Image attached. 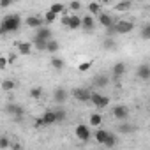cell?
<instances>
[{
  "mask_svg": "<svg viewBox=\"0 0 150 150\" xmlns=\"http://www.w3.org/2000/svg\"><path fill=\"white\" fill-rule=\"evenodd\" d=\"M9 148H13V150H18V148H21V145H20V143H13V145H9Z\"/></svg>",
  "mask_w": 150,
  "mask_h": 150,
  "instance_id": "41",
  "label": "cell"
},
{
  "mask_svg": "<svg viewBox=\"0 0 150 150\" xmlns=\"http://www.w3.org/2000/svg\"><path fill=\"white\" fill-rule=\"evenodd\" d=\"M118 131H120L122 134H129V132H132V131H134V125H131V124H127L125 120H122V124H120Z\"/></svg>",
  "mask_w": 150,
  "mask_h": 150,
  "instance_id": "28",
  "label": "cell"
},
{
  "mask_svg": "<svg viewBox=\"0 0 150 150\" xmlns=\"http://www.w3.org/2000/svg\"><path fill=\"white\" fill-rule=\"evenodd\" d=\"M67 97H69V94L65 92V88H57V90L53 92V99H55V103H58V104H64V103L67 101Z\"/></svg>",
  "mask_w": 150,
  "mask_h": 150,
  "instance_id": "14",
  "label": "cell"
},
{
  "mask_svg": "<svg viewBox=\"0 0 150 150\" xmlns=\"http://www.w3.org/2000/svg\"><path fill=\"white\" fill-rule=\"evenodd\" d=\"M87 9H88V13H90V14H94V16H96V14H99V13H101V4H99V2H90V4L87 6Z\"/></svg>",
  "mask_w": 150,
  "mask_h": 150,
  "instance_id": "27",
  "label": "cell"
},
{
  "mask_svg": "<svg viewBox=\"0 0 150 150\" xmlns=\"http://www.w3.org/2000/svg\"><path fill=\"white\" fill-rule=\"evenodd\" d=\"M113 30L115 34H131L134 30V23L129 21V20H120V21H115L113 23Z\"/></svg>",
  "mask_w": 150,
  "mask_h": 150,
  "instance_id": "2",
  "label": "cell"
},
{
  "mask_svg": "<svg viewBox=\"0 0 150 150\" xmlns=\"http://www.w3.org/2000/svg\"><path fill=\"white\" fill-rule=\"evenodd\" d=\"M80 27H81V16L72 14V16L69 18V25H67V28H71V30H78Z\"/></svg>",
  "mask_w": 150,
  "mask_h": 150,
  "instance_id": "16",
  "label": "cell"
},
{
  "mask_svg": "<svg viewBox=\"0 0 150 150\" xmlns=\"http://www.w3.org/2000/svg\"><path fill=\"white\" fill-rule=\"evenodd\" d=\"M14 87H16V81L14 80H4L2 81V90L4 92H13Z\"/></svg>",
  "mask_w": 150,
  "mask_h": 150,
  "instance_id": "26",
  "label": "cell"
},
{
  "mask_svg": "<svg viewBox=\"0 0 150 150\" xmlns=\"http://www.w3.org/2000/svg\"><path fill=\"white\" fill-rule=\"evenodd\" d=\"M25 25H27L28 28H34V30H35L37 27L44 25V20H42L41 16H34V14H32V16H28V18L25 20Z\"/></svg>",
  "mask_w": 150,
  "mask_h": 150,
  "instance_id": "11",
  "label": "cell"
},
{
  "mask_svg": "<svg viewBox=\"0 0 150 150\" xmlns=\"http://www.w3.org/2000/svg\"><path fill=\"white\" fill-rule=\"evenodd\" d=\"M64 9H65V6H64V4H58V2H57V4H51V7H50V11L55 13V14H60Z\"/></svg>",
  "mask_w": 150,
  "mask_h": 150,
  "instance_id": "33",
  "label": "cell"
},
{
  "mask_svg": "<svg viewBox=\"0 0 150 150\" xmlns=\"http://www.w3.org/2000/svg\"><path fill=\"white\" fill-rule=\"evenodd\" d=\"M21 16L20 14H7L0 21V34H14L21 28Z\"/></svg>",
  "mask_w": 150,
  "mask_h": 150,
  "instance_id": "1",
  "label": "cell"
},
{
  "mask_svg": "<svg viewBox=\"0 0 150 150\" xmlns=\"http://www.w3.org/2000/svg\"><path fill=\"white\" fill-rule=\"evenodd\" d=\"M97 21H99L101 27L108 28V27H111V25L115 23V18H113L111 14H108V13H99V14H97Z\"/></svg>",
  "mask_w": 150,
  "mask_h": 150,
  "instance_id": "7",
  "label": "cell"
},
{
  "mask_svg": "<svg viewBox=\"0 0 150 150\" xmlns=\"http://www.w3.org/2000/svg\"><path fill=\"white\" fill-rule=\"evenodd\" d=\"M108 83H110V80H108V76H104V74H99V76L94 78V85L96 87H106Z\"/></svg>",
  "mask_w": 150,
  "mask_h": 150,
  "instance_id": "24",
  "label": "cell"
},
{
  "mask_svg": "<svg viewBox=\"0 0 150 150\" xmlns=\"http://www.w3.org/2000/svg\"><path fill=\"white\" fill-rule=\"evenodd\" d=\"M32 46L37 50V51H46V41L44 39H32Z\"/></svg>",
  "mask_w": 150,
  "mask_h": 150,
  "instance_id": "25",
  "label": "cell"
},
{
  "mask_svg": "<svg viewBox=\"0 0 150 150\" xmlns=\"http://www.w3.org/2000/svg\"><path fill=\"white\" fill-rule=\"evenodd\" d=\"M58 48H60V44H58V41H55L53 37L46 41V51H51V53H55V51H58Z\"/></svg>",
  "mask_w": 150,
  "mask_h": 150,
  "instance_id": "23",
  "label": "cell"
},
{
  "mask_svg": "<svg viewBox=\"0 0 150 150\" xmlns=\"http://www.w3.org/2000/svg\"><path fill=\"white\" fill-rule=\"evenodd\" d=\"M50 65H51L55 71H62V69L65 67V62H64L62 58H58V57H51V60H50Z\"/></svg>",
  "mask_w": 150,
  "mask_h": 150,
  "instance_id": "20",
  "label": "cell"
},
{
  "mask_svg": "<svg viewBox=\"0 0 150 150\" xmlns=\"http://www.w3.org/2000/svg\"><path fill=\"white\" fill-rule=\"evenodd\" d=\"M111 71H113V78H115V81H117L120 76H124V72L127 71V65H125L124 62H117V64L113 65Z\"/></svg>",
  "mask_w": 150,
  "mask_h": 150,
  "instance_id": "13",
  "label": "cell"
},
{
  "mask_svg": "<svg viewBox=\"0 0 150 150\" xmlns=\"http://www.w3.org/2000/svg\"><path fill=\"white\" fill-rule=\"evenodd\" d=\"M57 16H58V14H55V13L48 11V13L44 14V18H42V20H44V23H53V21L57 20Z\"/></svg>",
  "mask_w": 150,
  "mask_h": 150,
  "instance_id": "34",
  "label": "cell"
},
{
  "mask_svg": "<svg viewBox=\"0 0 150 150\" xmlns=\"http://www.w3.org/2000/svg\"><path fill=\"white\" fill-rule=\"evenodd\" d=\"M88 101H90L96 108H99V110L110 106V97H108V96H101V94H97V92H92Z\"/></svg>",
  "mask_w": 150,
  "mask_h": 150,
  "instance_id": "3",
  "label": "cell"
},
{
  "mask_svg": "<svg viewBox=\"0 0 150 150\" xmlns=\"http://www.w3.org/2000/svg\"><path fill=\"white\" fill-rule=\"evenodd\" d=\"M136 74H138V78H139V80L146 81V80L150 78V65H148V64H141V65L138 67Z\"/></svg>",
  "mask_w": 150,
  "mask_h": 150,
  "instance_id": "12",
  "label": "cell"
},
{
  "mask_svg": "<svg viewBox=\"0 0 150 150\" xmlns=\"http://www.w3.org/2000/svg\"><path fill=\"white\" fill-rule=\"evenodd\" d=\"M34 127H44V122H42V117H37L34 120Z\"/></svg>",
  "mask_w": 150,
  "mask_h": 150,
  "instance_id": "38",
  "label": "cell"
},
{
  "mask_svg": "<svg viewBox=\"0 0 150 150\" xmlns=\"http://www.w3.org/2000/svg\"><path fill=\"white\" fill-rule=\"evenodd\" d=\"M101 124H103V117H101L99 113H92V115H90V125H96V127H97V125H101Z\"/></svg>",
  "mask_w": 150,
  "mask_h": 150,
  "instance_id": "31",
  "label": "cell"
},
{
  "mask_svg": "<svg viewBox=\"0 0 150 150\" xmlns=\"http://www.w3.org/2000/svg\"><path fill=\"white\" fill-rule=\"evenodd\" d=\"M99 4H104V6H108V4H111V0H99Z\"/></svg>",
  "mask_w": 150,
  "mask_h": 150,
  "instance_id": "42",
  "label": "cell"
},
{
  "mask_svg": "<svg viewBox=\"0 0 150 150\" xmlns=\"http://www.w3.org/2000/svg\"><path fill=\"white\" fill-rule=\"evenodd\" d=\"M55 117H57V124H60L67 118V111L64 108H58V110H55Z\"/></svg>",
  "mask_w": 150,
  "mask_h": 150,
  "instance_id": "29",
  "label": "cell"
},
{
  "mask_svg": "<svg viewBox=\"0 0 150 150\" xmlns=\"http://www.w3.org/2000/svg\"><path fill=\"white\" fill-rule=\"evenodd\" d=\"M108 132H110V131H106V129H97V131L94 132V139H96L99 145H103V143L106 141V138H108Z\"/></svg>",
  "mask_w": 150,
  "mask_h": 150,
  "instance_id": "17",
  "label": "cell"
},
{
  "mask_svg": "<svg viewBox=\"0 0 150 150\" xmlns=\"http://www.w3.org/2000/svg\"><path fill=\"white\" fill-rule=\"evenodd\" d=\"M42 122H44V125H53V124H57L55 110H48V111H44V115H42Z\"/></svg>",
  "mask_w": 150,
  "mask_h": 150,
  "instance_id": "15",
  "label": "cell"
},
{
  "mask_svg": "<svg viewBox=\"0 0 150 150\" xmlns=\"http://www.w3.org/2000/svg\"><path fill=\"white\" fill-rule=\"evenodd\" d=\"M13 2H14V0H0V6H2V7H9Z\"/></svg>",
  "mask_w": 150,
  "mask_h": 150,
  "instance_id": "40",
  "label": "cell"
},
{
  "mask_svg": "<svg viewBox=\"0 0 150 150\" xmlns=\"http://www.w3.org/2000/svg\"><path fill=\"white\" fill-rule=\"evenodd\" d=\"M35 39H44V41H48V39H51L53 35H51V28H48L46 25H41V27H37L35 28V35H34Z\"/></svg>",
  "mask_w": 150,
  "mask_h": 150,
  "instance_id": "8",
  "label": "cell"
},
{
  "mask_svg": "<svg viewBox=\"0 0 150 150\" xmlns=\"http://www.w3.org/2000/svg\"><path fill=\"white\" fill-rule=\"evenodd\" d=\"M71 94H72L74 99H78V101H81V103H88L92 90H88V88H74Z\"/></svg>",
  "mask_w": 150,
  "mask_h": 150,
  "instance_id": "6",
  "label": "cell"
},
{
  "mask_svg": "<svg viewBox=\"0 0 150 150\" xmlns=\"http://www.w3.org/2000/svg\"><path fill=\"white\" fill-rule=\"evenodd\" d=\"M67 9H71V11H80L81 9V2H80V0H72Z\"/></svg>",
  "mask_w": 150,
  "mask_h": 150,
  "instance_id": "36",
  "label": "cell"
},
{
  "mask_svg": "<svg viewBox=\"0 0 150 150\" xmlns=\"http://www.w3.org/2000/svg\"><path fill=\"white\" fill-rule=\"evenodd\" d=\"M111 113H113V117H115L117 120H120V122L129 118V108H127L125 104H117V106H113Z\"/></svg>",
  "mask_w": 150,
  "mask_h": 150,
  "instance_id": "4",
  "label": "cell"
},
{
  "mask_svg": "<svg viewBox=\"0 0 150 150\" xmlns=\"http://www.w3.org/2000/svg\"><path fill=\"white\" fill-rule=\"evenodd\" d=\"M90 67H92V62H80V65H78V71H80V72H87Z\"/></svg>",
  "mask_w": 150,
  "mask_h": 150,
  "instance_id": "35",
  "label": "cell"
},
{
  "mask_svg": "<svg viewBox=\"0 0 150 150\" xmlns=\"http://www.w3.org/2000/svg\"><path fill=\"white\" fill-rule=\"evenodd\" d=\"M74 132H76V138H78V139H81V141H88V139H90V136H92L90 127H88V125H85V124H80Z\"/></svg>",
  "mask_w": 150,
  "mask_h": 150,
  "instance_id": "5",
  "label": "cell"
},
{
  "mask_svg": "<svg viewBox=\"0 0 150 150\" xmlns=\"http://www.w3.org/2000/svg\"><path fill=\"white\" fill-rule=\"evenodd\" d=\"M28 96H30V99H41V96H42V88H41V87H34V88H30Z\"/></svg>",
  "mask_w": 150,
  "mask_h": 150,
  "instance_id": "30",
  "label": "cell"
},
{
  "mask_svg": "<svg viewBox=\"0 0 150 150\" xmlns=\"http://www.w3.org/2000/svg\"><path fill=\"white\" fill-rule=\"evenodd\" d=\"M131 6H132L131 0H122V2H118V4L115 6V11L124 13V11H129V9H131Z\"/></svg>",
  "mask_w": 150,
  "mask_h": 150,
  "instance_id": "21",
  "label": "cell"
},
{
  "mask_svg": "<svg viewBox=\"0 0 150 150\" xmlns=\"http://www.w3.org/2000/svg\"><path fill=\"white\" fill-rule=\"evenodd\" d=\"M6 67H7V58L0 57V69H6Z\"/></svg>",
  "mask_w": 150,
  "mask_h": 150,
  "instance_id": "39",
  "label": "cell"
},
{
  "mask_svg": "<svg viewBox=\"0 0 150 150\" xmlns=\"http://www.w3.org/2000/svg\"><path fill=\"white\" fill-rule=\"evenodd\" d=\"M117 143H118V136H117L115 132H108V138H106V141H104L103 145H104L106 148H113Z\"/></svg>",
  "mask_w": 150,
  "mask_h": 150,
  "instance_id": "19",
  "label": "cell"
},
{
  "mask_svg": "<svg viewBox=\"0 0 150 150\" xmlns=\"http://www.w3.org/2000/svg\"><path fill=\"white\" fill-rule=\"evenodd\" d=\"M32 42H18V53L20 55H30L32 53Z\"/></svg>",
  "mask_w": 150,
  "mask_h": 150,
  "instance_id": "18",
  "label": "cell"
},
{
  "mask_svg": "<svg viewBox=\"0 0 150 150\" xmlns=\"http://www.w3.org/2000/svg\"><path fill=\"white\" fill-rule=\"evenodd\" d=\"M103 46H104L106 50H110V51H113V50L117 48V42H115V39H113V35H106V39L103 41Z\"/></svg>",
  "mask_w": 150,
  "mask_h": 150,
  "instance_id": "22",
  "label": "cell"
},
{
  "mask_svg": "<svg viewBox=\"0 0 150 150\" xmlns=\"http://www.w3.org/2000/svg\"><path fill=\"white\" fill-rule=\"evenodd\" d=\"M9 138H6V136H0V148H9Z\"/></svg>",
  "mask_w": 150,
  "mask_h": 150,
  "instance_id": "37",
  "label": "cell"
},
{
  "mask_svg": "<svg viewBox=\"0 0 150 150\" xmlns=\"http://www.w3.org/2000/svg\"><path fill=\"white\" fill-rule=\"evenodd\" d=\"M6 113H7V115H11V117H16V115H25V110H23L20 104L7 103V104H6Z\"/></svg>",
  "mask_w": 150,
  "mask_h": 150,
  "instance_id": "10",
  "label": "cell"
},
{
  "mask_svg": "<svg viewBox=\"0 0 150 150\" xmlns=\"http://www.w3.org/2000/svg\"><path fill=\"white\" fill-rule=\"evenodd\" d=\"M80 28H83L85 32H92V30L96 28L94 16H92V14H87V16H83V18H81V27H80Z\"/></svg>",
  "mask_w": 150,
  "mask_h": 150,
  "instance_id": "9",
  "label": "cell"
},
{
  "mask_svg": "<svg viewBox=\"0 0 150 150\" xmlns=\"http://www.w3.org/2000/svg\"><path fill=\"white\" fill-rule=\"evenodd\" d=\"M141 39L143 41H148L150 39V23H145L143 28H141Z\"/></svg>",
  "mask_w": 150,
  "mask_h": 150,
  "instance_id": "32",
  "label": "cell"
}]
</instances>
